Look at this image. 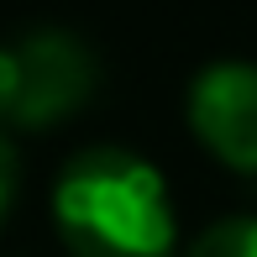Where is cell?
<instances>
[{
	"label": "cell",
	"mask_w": 257,
	"mask_h": 257,
	"mask_svg": "<svg viewBox=\"0 0 257 257\" xmlns=\"http://www.w3.org/2000/svg\"><path fill=\"white\" fill-rule=\"evenodd\" d=\"M53 220L74 257H173L179 220L163 173L121 147H89L53 184Z\"/></svg>",
	"instance_id": "1"
},
{
	"label": "cell",
	"mask_w": 257,
	"mask_h": 257,
	"mask_svg": "<svg viewBox=\"0 0 257 257\" xmlns=\"http://www.w3.org/2000/svg\"><path fill=\"white\" fill-rule=\"evenodd\" d=\"M95 95V58L74 32H27L0 42V132H42Z\"/></svg>",
	"instance_id": "2"
},
{
	"label": "cell",
	"mask_w": 257,
	"mask_h": 257,
	"mask_svg": "<svg viewBox=\"0 0 257 257\" xmlns=\"http://www.w3.org/2000/svg\"><path fill=\"white\" fill-rule=\"evenodd\" d=\"M189 126L215 163L257 173V63H210L189 84Z\"/></svg>",
	"instance_id": "3"
},
{
	"label": "cell",
	"mask_w": 257,
	"mask_h": 257,
	"mask_svg": "<svg viewBox=\"0 0 257 257\" xmlns=\"http://www.w3.org/2000/svg\"><path fill=\"white\" fill-rule=\"evenodd\" d=\"M184 257H257V215H226L210 220L184 247Z\"/></svg>",
	"instance_id": "4"
},
{
	"label": "cell",
	"mask_w": 257,
	"mask_h": 257,
	"mask_svg": "<svg viewBox=\"0 0 257 257\" xmlns=\"http://www.w3.org/2000/svg\"><path fill=\"white\" fill-rule=\"evenodd\" d=\"M11 189H16V163H11V147H6V137H0V220H6Z\"/></svg>",
	"instance_id": "5"
}]
</instances>
